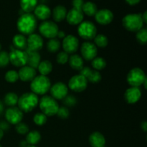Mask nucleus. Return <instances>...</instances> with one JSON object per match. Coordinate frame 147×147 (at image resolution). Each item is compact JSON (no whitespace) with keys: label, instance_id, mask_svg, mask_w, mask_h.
Instances as JSON below:
<instances>
[{"label":"nucleus","instance_id":"cd10ccee","mask_svg":"<svg viewBox=\"0 0 147 147\" xmlns=\"http://www.w3.org/2000/svg\"><path fill=\"white\" fill-rule=\"evenodd\" d=\"M37 69H38V71L40 75L47 76L53 70V64L49 60H42L40 63Z\"/></svg>","mask_w":147,"mask_h":147},{"label":"nucleus","instance_id":"6e6552de","mask_svg":"<svg viewBox=\"0 0 147 147\" xmlns=\"http://www.w3.org/2000/svg\"><path fill=\"white\" fill-rule=\"evenodd\" d=\"M39 31L43 37L48 39H53L57 37L59 29L55 22L46 20L42 22L39 26Z\"/></svg>","mask_w":147,"mask_h":147},{"label":"nucleus","instance_id":"603ef678","mask_svg":"<svg viewBox=\"0 0 147 147\" xmlns=\"http://www.w3.org/2000/svg\"><path fill=\"white\" fill-rule=\"evenodd\" d=\"M3 136H4V131H3L0 129V141L2 139Z\"/></svg>","mask_w":147,"mask_h":147},{"label":"nucleus","instance_id":"9d476101","mask_svg":"<svg viewBox=\"0 0 147 147\" xmlns=\"http://www.w3.org/2000/svg\"><path fill=\"white\" fill-rule=\"evenodd\" d=\"M88 80L85 77L81 75H76L73 76L69 80L68 87L74 92L80 93L84 91L88 86Z\"/></svg>","mask_w":147,"mask_h":147},{"label":"nucleus","instance_id":"6ab92c4d","mask_svg":"<svg viewBox=\"0 0 147 147\" xmlns=\"http://www.w3.org/2000/svg\"><path fill=\"white\" fill-rule=\"evenodd\" d=\"M67 22L71 25H78L83 22V13L82 10L73 8L67 12L66 15Z\"/></svg>","mask_w":147,"mask_h":147},{"label":"nucleus","instance_id":"4c0bfd02","mask_svg":"<svg viewBox=\"0 0 147 147\" xmlns=\"http://www.w3.org/2000/svg\"><path fill=\"white\" fill-rule=\"evenodd\" d=\"M15 130L17 133L22 135L27 134L30 131H29L28 125L24 123H22V122H20V123L15 125Z\"/></svg>","mask_w":147,"mask_h":147},{"label":"nucleus","instance_id":"dca6fc26","mask_svg":"<svg viewBox=\"0 0 147 147\" xmlns=\"http://www.w3.org/2000/svg\"><path fill=\"white\" fill-rule=\"evenodd\" d=\"M95 19L98 24L101 25H107L113 21V14L108 9H102L100 10H98L95 14Z\"/></svg>","mask_w":147,"mask_h":147},{"label":"nucleus","instance_id":"423d86ee","mask_svg":"<svg viewBox=\"0 0 147 147\" xmlns=\"http://www.w3.org/2000/svg\"><path fill=\"white\" fill-rule=\"evenodd\" d=\"M78 33L84 40H93L97 34V29L93 22L89 21L82 22L78 28Z\"/></svg>","mask_w":147,"mask_h":147},{"label":"nucleus","instance_id":"7c9ffc66","mask_svg":"<svg viewBox=\"0 0 147 147\" xmlns=\"http://www.w3.org/2000/svg\"><path fill=\"white\" fill-rule=\"evenodd\" d=\"M91 65L95 70L100 71L103 70L106 66V61L104 58L101 57H96L92 60Z\"/></svg>","mask_w":147,"mask_h":147},{"label":"nucleus","instance_id":"f704fd0d","mask_svg":"<svg viewBox=\"0 0 147 147\" xmlns=\"http://www.w3.org/2000/svg\"><path fill=\"white\" fill-rule=\"evenodd\" d=\"M136 40L140 44L145 45L147 42V30L144 27L136 32Z\"/></svg>","mask_w":147,"mask_h":147},{"label":"nucleus","instance_id":"58836bf2","mask_svg":"<svg viewBox=\"0 0 147 147\" xmlns=\"http://www.w3.org/2000/svg\"><path fill=\"white\" fill-rule=\"evenodd\" d=\"M9 63V53L6 51H0V67H4Z\"/></svg>","mask_w":147,"mask_h":147},{"label":"nucleus","instance_id":"aec40b11","mask_svg":"<svg viewBox=\"0 0 147 147\" xmlns=\"http://www.w3.org/2000/svg\"><path fill=\"white\" fill-rule=\"evenodd\" d=\"M51 10L50 7L45 4H37V7L34 9V16L36 19H38L42 21H46L47 19L50 18L51 15Z\"/></svg>","mask_w":147,"mask_h":147},{"label":"nucleus","instance_id":"412c9836","mask_svg":"<svg viewBox=\"0 0 147 147\" xmlns=\"http://www.w3.org/2000/svg\"><path fill=\"white\" fill-rule=\"evenodd\" d=\"M89 143L92 147H106V139L101 133L95 131L89 136Z\"/></svg>","mask_w":147,"mask_h":147},{"label":"nucleus","instance_id":"a18cd8bd","mask_svg":"<svg viewBox=\"0 0 147 147\" xmlns=\"http://www.w3.org/2000/svg\"><path fill=\"white\" fill-rule=\"evenodd\" d=\"M126 1L127 4H129V5H136V4H138L141 1V0H125Z\"/></svg>","mask_w":147,"mask_h":147},{"label":"nucleus","instance_id":"f257e3e1","mask_svg":"<svg viewBox=\"0 0 147 147\" xmlns=\"http://www.w3.org/2000/svg\"><path fill=\"white\" fill-rule=\"evenodd\" d=\"M37 19L31 13H24L20 15L17 22V27L20 34L30 35L37 28Z\"/></svg>","mask_w":147,"mask_h":147},{"label":"nucleus","instance_id":"39448f33","mask_svg":"<svg viewBox=\"0 0 147 147\" xmlns=\"http://www.w3.org/2000/svg\"><path fill=\"white\" fill-rule=\"evenodd\" d=\"M144 22L140 14H129L122 20V24L126 30L131 32H138L144 27Z\"/></svg>","mask_w":147,"mask_h":147},{"label":"nucleus","instance_id":"c03bdc74","mask_svg":"<svg viewBox=\"0 0 147 147\" xmlns=\"http://www.w3.org/2000/svg\"><path fill=\"white\" fill-rule=\"evenodd\" d=\"M9 126L8 123H7V122L5 121L0 122V129H1L3 131L7 130V129H9Z\"/></svg>","mask_w":147,"mask_h":147},{"label":"nucleus","instance_id":"09e8293b","mask_svg":"<svg viewBox=\"0 0 147 147\" xmlns=\"http://www.w3.org/2000/svg\"><path fill=\"white\" fill-rule=\"evenodd\" d=\"M141 127H142V130L146 132L147 131V123L146 121H143L142 123V125H141Z\"/></svg>","mask_w":147,"mask_h":147},{"label":"nucleus","instance_id":"a211bd4d","mask_svg":"<svg viewBox=\"0 0 147 147\" xmlns=\"http://www.w3.org/2000/svg\"><path fill=\"white\" fill-rule=\"evenodd\" d=\"M19 79L23 82H31L36 77V69L29 65H24L20 69L18 72Z\"/></svg>","mask_w":147,"mask_h":147},{"label":"nucleus","instance_id":"ea45409f","mask_svg":"<svg viewBox=\"0 0 147 147\" xmlns=\"http://www.w3.org/2000/svg\"><path fill=\"white\" fill-rule=\"evenodd\" d=\"M69 60V55L67 53L65 52L62 51L57 54V57H56V60H57V63L60 65H65L68 62Z\"/></svg>","mask_w":147,"mask_h":147},{"label":"nucleus","instance_id":"4468645a","mask_svg":"<svg viewBox=\"0 0 147 147\" xmlns=\"http://www.w3.org/2000/svg\"><path fill=\"white\" fill-rule=\"evenodd\" d=\"M63 48L64 52L67 54H73L76 53L79 47V41L77 37L72 34L65 36L63 40Z\"/></svg>","mask_w":147,"mask_h":147},{"label":"nucleus","instance_id":"9b49d317","mask_svg":"<svg viewBox=\"0 0 147 147\" xmlns=\"http://www.w3.org/2000/svg\"><path fill=\"white\" fill-rule=\"evenodd\" d=\"M82 58L86 60H92L97 56L98 50L97 47L94 45V43L87 41L82 44L80 47Z\"/></svg>","mask_w":147,"mask_h":147},{"label":"nucleus","instance_id":"c9c22d12","mask_svg":"<svg viewBox=\"0 0 147 147\" xmlns=\"http://www.w3.org/2000/svg\"><path fill=\"white\" fill-rule=\"evenodd\" d=\"M5 80H7L8 83H14L17 82L19 80V75L18 72L15 71V70H9L6 73L5 76Z\"/></svg>","mask_w":147,"mask_h":147},{"label":"nucleus","instance_id":"49530a36","mask_svg":"<svg viewBox=\"0 0 147 147\" xmlns=\"http://www.w3.org/2000/svg\"><path fill=\"white\" fill-rule=\"evenodd\" d=\"M65 32L63 31H58V32H57V37H58V38H61V39H64L65 37Z\"/></svg>","mask_w":147,"mask_h":147},{"label":"nucleus","instance_id":"f03ea898","mask_svg":"<svg viewBox=\"0 0 147 147\" xmlns=\"http://www.w3.org/2000/svg\"><path fill=\"white\" fill-rule=\"evenodd\" d=\"M39 103L38 97L32 92L25 93L18 99V108L22 112L29 113L34 110Z\"/></svg>","mask_w":147,"mask_h":147},{"label":"nucleus","instance_id":"0eeeda50","mask_svg":"<svg viewBox=\"0 0 147 147\" xmlns=\"http://www.w3.org/2000/svg\"><path fill=\"white\" fill-rule=\"evenodd\" d=\"M146 80V74L140 67L131 69L127 75V82L132 87H139Z\"/></svg>","mask_w":147,"mask_h":147},{"label":"nucleus","instance_id":"473e14b6","mask_svg":"<svg viewBox=\"0 0 147 147\" xmlns=\"http://www.w3.org/2000/svg\"><path fill=\"white\" fill-rule=\"evenodd\" d=\"M60 48V42L57 38L50 39L47 43V49L50 53H56Z\"/></svg>","mask_w":147,"mask_h":147},{"label":"nucleus","instance_id":"20e7f679","mask_svg":"<svg viewBox=\"0 0 147 147\" xmlns=\"http://www.w3.org/2000/svg\"><path fill=\"white\" fill-rule=\"evenodd\" d=\"M38 104L42 113L47 116H55L60 107L57 100L50 96H44L42 97Z\"/></svg>","mask_w":147,"mask_h":147},{"label":"nucleus","instance_id":"1a4fd4ad","mask_svg":"<svg viewBox=\"0 0 147 147\" xmlns=\"http://www.w3.org/2000/svg\"><path fill=\"white\" fill-rule=\"evenodd\" d=\"M9 63L16 67H22L26 65L27 63V55L25 50L12 49L9 53Z\"/></svg>","mask_w":147,"mask_h":147},{"label":"nucleus","instance_id":"2eb2a0df","mask_svg":"<svg viewBox=\"0 0 147 147\" xmlns=\"http://www.w3.org/2000/svg\"><path fill=\"white\" fill-rule=\"evenodd\" d=\"M27 50L38 52L43 47V40L40 35L37 34H31L27 38Z\"/></svg>","mask_w":147,"mask_h":147},{"label":"nucleus","instance_id":"a19ab883","mask_svg":"<svg viewBox=\"0 0 147 147\" xmlns=\"http://www.w3.org/2000/svg\"><path fill=\"white\" fill-rule=\"evenodd\" d=\"M63 100V103L65 104V107L68 106V107H72V106H74L77 103V100L75 98V96H71V95H69V96H66Z\"/></svg>","mask_w":147,"mask_h":147},{"label":"nucleus","instance_id":"3c124183","mask_svg":"<svg viewBox=\"0 0 147 147\" xmlns=\"http://www.w3.org/2000/svg\"><path fill=\"white\" fill-rule=\"evenodd\" d=\"M28 145V144L27 143L26 141H22V142H20V146L21 147H26Z\"/></svg>","mask_w":147,"mask_h":147},{"label":"nucleus","instance_id":"8fccbe9b","mask_svg":"<svg viewBox=\"0 0 147 147\" xmlns=\"http://www.w3.org/2000/svg\"><path fill=\"white\" fill-rule=\"evenodd\" d=\"M4 111V104H3L2 102L0 100V115L3 113Z\"/></svg>","mask_w":147,"mask_h":147},{"label":"nucleus","instance_id":"bb28decb","mask_svg":"<svg viewBox=\"0 0 147 147\" xmlns=\"http://www.w3.org/2000/svg\"><path fill=\"white\" fill-rule=\"evenodd\" d=\"M40 140H41V134L37 131L33 130L31 131H29L27 134L25 141L28 144V145L35 146L36 144H37L40 142Z\"/></svg>","mask_w":147,"mask_h":147},{"label":"nucleus","instance_id":"6e6d98bb","mask_svg":"<svg viewBox=\"0 0 147 147\" xmlns=\"http://www.w3.org/2000/svg\"><path fill=\"white\" fill-rule=\"evenodd\" d=\"M0 147H2V146H1V144H0Z\"/></svg>","mask_w":147,"mask_h":147},{"label":"nucleus","instance_id":"f3484780","mask_svg":"<svg viewBox=\"0 0 147 147\" xmlns=\"http://www.w3.org/2000/svg\"><path fill=\"white\" fill-rule=\"evenodd\" d=\"M141 96H142V92L139 87L131 86L126 90L124 93L125 100L129 104H134L137 103L140 100Z\"/></svg>","mask_w":147,"mask_h":147},{"label":"nucleus","instance_id":"5fc2aeb1","mask_svg":"<svg viewBox=\"0 0 147 147\" xmlns=\"http://www.w3.org/2000/svg\"><path fill=\"white\" fill-rule=\"evenodd\" d=\"M1 44H0V51H1Z\"/></svg>","mask_w":147,"mask_h":147},{"label":"nucleus","instance_id":"c85d7f7f","mask_svg":"<svg viewBox=\"0 0 147 147\" xmlns=\"http://www.w3.org/2000/svg\"><path fill=\"white\" fill-rule=\"evenodd\" d=\"M97 11V6H96V4L92 2V1H87V2L84 3L83 8H82L83 13H85L86 15L90 16V17L95 16Z\"/></svg>","mask_w":147,"mask_h":147},{"label":"nucleus","instance_id":"393cba45","mask_svg":"<svg viewBox=\"0 0 147 147\" xmlns=\"http://www.w3.org/2000/svg\"><path fill=\"white\" fill-rule=\"evenodd\" d=\"M69 65L70 67L76 70H80L83 66V59L78 55H72L69 57Z\"/></svg>","mask_w":147,"mask_h":147},{"label":"nucleus","instance_id":"5701e85b","mask_svg":"<svg viewBox=\"0 0 147 147\" xmlns=\"http://www.w3.org/2000/svg\"><path fill=\"white\" fill-rule=\"evenodd\" d=\"M13 46L15 49L21 50H26L27 48V38L22 34H17L14 36L12 40Z\"/></svg>","mask_w":147,"mask_h":147},{"label":"nucleus","instance_id":"de8ad7c7","mask_svg":"<svg viewBox=\"0 0 147 147\" xmlns=\"http://www.w3.org/2000/svg\"><path fill=\"white\" fill-rule=\"evenodd\" d=\"M142 20H143L144 23L146 24L147 22V11H145L142 14Z\"/></svg>","mask_w":147,"mask_h":147},{"label":"nucleus","instance_id":"c756f323","mask_svg":"<svg viewBox=\"0 0 147 147\" xmlns=\"http://www.w3.org/2000/svg\"><path fill=\"white\" fill-rule=\"evenodd\" d=\"M19 97L16 93H8L5 95L4 98V102L7 106L9 107L15 106L18 103Z\"/></svg>","mask_w":147,"mask_h":147},{"label":"nucleus","instance_id":"37998d69","mask_svg":"<svg viewBox=\"0 0 147 147\" xmlns=\"http://www.w3.org/2000/svg\"><path fill=\"white\" fill-rule=\"evenodd\" d=\"M72 4L73 6V8L77 9L82 10V8L84 4V1L83 0H73Z\"/></svg>","mask_w":147,"mask_h":147},{"label":"nucleus","instance_id":"b1692460","mask_svg":"<svg viewBox=\"0 0 147 147\" xmlns=\"http://www.w3.org/2000/svg\"><path fill=\"white\" fill-rule=\"evenodd\" d=\"M67 9L64 6L58 5L53 9V19L57 22H60L66 18Z\"/></svg>","mask_w":147,"mask_h":147},{"label":"nucleus","instance_id":"ddd939ff","mask_svg":"<svg viewBox=\"0 0 147 147\" xmlns=\"http://www.w3.org/2000/svg\"><path fill=\"white\" fill-rule=\"evenodd\" d=\"M51 96L55 100H63L68 93V88L67 85L63 82H57L50 87Z\"/></svg>","mask_w":147,"mask_h":147},{"label":"nucleus","instance_id":"72a5a7b5","mask_svg":"<svg viewBox=\"0 0 147 147\" xmlns=\"http://www.w3.org/2000/svg\"><path fill=\"white\" fill-rule=\"evenodd\" d=\"M102 77L100 73H99V71H97V70H90V73L88 76V77L86 78L88 82H90L92 83H98V82L100 81Z\"/></svg>","mask_w":147,"mask_h":147},{"label":"nucleus","instance_id":"2f4dec72","mask_svg":"<svg viewBox=\"0 0 147 147\" xmlns=\"http://www.w3.org/2000/svg\"><path fill=\"white\" fill-rule=\"evenodd\" d=\"M93 40H94V45L96 47L103 48V47H106L109 44L108 37L103 34H96Z\"/></svg>","mask_w":147,"mask_h":147},{"label":"nucleus","instance_id":"f8f14e48","mask_svg":"<svg viewBox=\"0 0 147 147\" xmlns=\"http://www.w3.org/2000/svg\"><path fill=\"white\" fill-rule=\"evenodd\" d=\"M4 115H5L6 120L10 124H17L20 123L23 119V112L16 106L9 107L7 109Z\"/></svg>","mask_w":147,"mask_h":147},{"label":"nucleus","instance_id":"79ce46f5","mask_svg":"<svg viewBox=\"0 0 147 147\" xmlns=\"http://www.w3.org/2000/svg\"><path fill=\"white\" fill-rule=\"evenodd\" d=\"M56 114L60 119H65L68 117L69 114H70V112H69L68 109L67 107H65V106H62V107H59L58 111H57Z\"/></svg>","mask_w":147,"mask_h":147},{"label":"nucleus","instance_id":"7ed1b4c3","mask_svg":"<svg viewBox=\"0 0 147 147\" xmlns=\"http://www.w3.org/2000/svg\"><path fill=\"white\" fill-rule=\"evenodd\" d=\"M51 87L50 80L47 76L40 75L36 76L31 81L30 89L34 94L45 95L50 90Z\"/></svg>","mask_w":147,"mask_h":147},{"label":"nucleus","instance_id":"e433bc0d","mask_svg":"<svg viewBox=\"0 0 147 147\" xmlns=\"http://www.w3.org/2000/svg\"><path fill=\"white\" fill-rule=\"evenodd\" d=\"M47 116H45L44 113H37L33 117V121L34 123H35L37 126H42L45 123L47 122Z\"/></svg>","mask_w":147,"mask_h":147},{"label":"nucleus","instance_id":"4be33fe9","mask_svg":"<svg viewBox=\"0 0 147 147\" xmlns=\"http://www.w3.org/2000/svg\"><path fill=\"white\" fill-rule=\"evenodd\" d=\"M27 55V64L30 67L36 69L38 67L39 64L41 62V56L38 52L36 51H30V50H25Z\"/></svg>","mask_w":147,"mask_h":147},{"label":"nucleus","instance_id":"864d4df0","mask_svg":"<svg viewBox=\"0 0 147 147\" xmlns=\"http://www.w3.org/2000/svg\"><path fill=\"white\" fill-rule=\"evenodd\" d=\"M26 147H37L36 146H33V145H27Z\"/></svg>","mask_w":147,"mask_h":147},{"label":"nucleus","instance_id":"a878e982","mask_svg":"<svg viewBox=\"0 0 147 147\" xmlns=\"http://www.w3.org/2000/svg\"><path fill=\"white\" fill-rule=\"evenodd\" d=\"M38 0H20L21 9L24 13H31L37 6Z\"/></svg>","mask_w":147,"mask_h":147}]
</instances>
